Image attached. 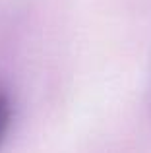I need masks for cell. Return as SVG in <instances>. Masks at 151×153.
<instances>
[{
	"instance_id": "cell-1",
	"label": "cell",
	"mask_w": 151,
	"mask_h": 153,
	"mask_svg": "<svg viewBox=\"0 0 151 153\" xmlns=\"http://www.w3.org/2000/svg\"><path fill=\"white\" fill-rule=\"evenodd\" d=\"M12 116H14V108H12L10 95L6 93L4 87H0V146L4 143L8 132H10Z\"/></svg>"
}]
</instances>
